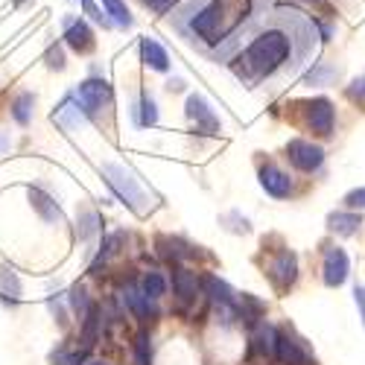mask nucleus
I'll return each instance as SVG.
<instances>
[{
	"mask_svg": "<svg viewBox=\"0 0 365 365\" xmlns=\"http://www.w3.org/2000/svg\"><path fill=\"white\" fill-rule=\"evenodd\" d=\"M292 33H287L284 26H269L263 33H257L246 50H242L234 62L231 71L249 85H257L263 79H269L272 73H278L289 58H292Z\"/></svg>",
	"mask_w": 365,
	"mask_h": 365,
	"instance_id": "obj_1",
	"label": "nucleus"
},
{
	"mask_svg": "<svg viewBox=\"0 0 365 365\" xmlns=\"http://www.w3.org/2000/svg\"><path fill=\"white\" fill-rule=\"evenodd\" d=\"M255 12V0H207L190 18V29L205 44H220L246 24Z\"/></svg>",
	"mask_w": 365,
	"mask_h": 365,
	"instance_id": "obj_2",
	"label": "nucleus"
},
{
	"mask_svg": "<svg viewBox=\"0 0 365 365\" xmlns=\"http://www.w3.org/2000/svg\"><path fill=\"white\" fill-rule=\"evenodd\" d=\"M103 175H106V185L114 190V196L120 202H126L132 210L143 214V210H146V190L140 187V178L129 167L103 164Z\"/></svg>",
	"mask_w": 365,
	"mask_h": 365,
	"instance_id": "obj_3",
	"label": "nucleus"
},
{
	"mask_svg": "<svg viewBox=\"0 0 365 365\" xmlns=\"http://www.w3.org/2000/svg\"><path fill=\"white\" fill-rule=\"evenodd\" d=\"M76 103L85 114H100L111 106V85L106 79H85L76 91Z\"/></svg>",
	"mask_w": 365,
	"mask_h": 365,
	"instance_id": "obj_4",
	"label": "nucleus"
},
{
	"mask_svg": "<svg viewBox=\"0 0 365 365\" xmlns=\"http://www.w3.org/2000/svg\"><path fill=\"white\" fill-rule=\"evenodd\" d=\"M287 158L301 173H316L324 164V149L310 140H289L287 143Z\"/></svg>",
	"mask_w": 365,
	"mask_h": 365,
	"instance_id": "obj_5",
	"label": "nucleus"
},
{
	"mask_svg": "<svg viewBox=\"0 0 365 365\" xmlns=\"http://www.w3.org/2000/svg\"><path fill=\"white\" fill-rule=\"evenodd\" d=\"M304 114H307V126H310L316 135H322V138L333 135V123H336V108H333L330 100L316 97V100H310V103H304Z\"/></svg>",
	"mask_w": 365,
	"mask_h": 365,
	"instance_id": "obj_6",
	"label": "nucleus"
},
{
	"mask_svg": "<svg viewBox=\"0 0 365 365\" xmlns=\"http://www.w3.org/2000/svg\"><path fill=\"white\" fill-rule=\"evenodd\" d=\"M322 272H324V284H327V287H342V284L348 281V272H351V260H348V255H345L339 246L327 249V252H324Z\"/></svg>",
	"mask_w": 365,
	"mask_h": 365,
	"instance_id": "obj_7",
	"label": "nucleus"
},
{
	"mask_svg": "<svg viewBox=\"0 0 365 365\" xmlns=\"http://www.w3.org/2000/svg\"><path fill=\"white\" fill-rule=\"evenodd\" d=\"M187 117L196 123V129H202L205 135H217L220 132V117L214 114V108H210L199 94L187 97Z\"/></svg>",
	"mask_w": 365,
	"mask_h": 365,
	"instance_id": "obj_8",
	"label": "nucleus"
},
{
	"mask_svg": "<svg viewBox=\"0 0 365 365\" xmlns=\"http://www.w3.org/2000/svg\"><path fill=\"white\" fill-rule=\"evenodd\" d=\"M269 278L275 281V287L289 289L295 284V278H298V260H295V255L292 252H281L275 260L269 263Z\"/></svg>",
	"mask_w": 365,
	"mask_h": 365,
	"instance_id": "obj_9",
	"label": "nucleus"
},
{
	"mask_svg": "<svg viewBox=\"0 0 365 365\" xmlns=\"http://www.w3.org/2000/svg\"><path fill=\"white\" fill-rule=\"evenodd\" d=\"M260 187L272 196V199H287L289 193H292V178L284 173V170H278V167H263L260 170Z\"/></svg>",
	"mask_w": 365,
	"mask_h": 365,
	"instance_id": "obj_10",
	"label": "nucleus"
},
{
	"mask_svg": "<svg viewBox=\"0 0 365 365\" xmlns=\"http://www.w3.org/2000/svg\"><path fill=\"white\" fill-rule=\"evenodd\" d=\"M65 41L76 53L94 50V33H91V26L82 18H65Z\"/></svg>",
	"mask_w": 365,
	"mask_h": 365,
	"instance_id": "obj_11",
	"label": "nucleus"
},
{
	"mask_svg": "<svg viewBox=\"0 0 365 365\" xmlns=\"http://www.w3.org/2000/svg\"><path fill=\"white\" fill-rule=\"evenodd\" d=\"M275 356H278L284 365H310V354L304 351V345H301L298 339H292L289 333H278Z\"/></svg>",
	"mask_w": 365,
	"mask_h": 365,
	"instance_id": "obj_12",
	"label": "nucleus"
},
{
	"mask_svg": "<svg viewBox=\"0 0 365 365\" xmlns=\"http://www.w3.org/2000/svg\"><path fill=\"white\" fill-rule=\"evenodd\" d=\"M29 205L36 207V214L47 222V225H62L65 222V217H62V207H58L44 190H38V187H29Z\"/></svg>",
	"mask_w": 365,
	"mask_h": 365,
	"instance_id": "obj_13",
	"label": "nucleus"
},
{
	"mask_svg": "<svg viewBox=\"0 0 365 365\" xmlns=\"http://www.w3.org/2000/svg\"><path fill=\"white\" fill-rule=\"evenodd\" d=\"M53 120L58 126H65V129H76L82 120H85V111H82V106L76 103V97H68L62 106L56 108V114H53Z\"/></svg>",
	"mask_w": 365,
	"mask_h": 365,
	"instance_id": "obj_14",
	"label": "nucleus"
},
{
	"mask_svg": "<svg viewBox=\"0 0 365 365\" xmlns=\"http://www.w3.org/2000/svg\"><path fill=\"white\" fill-rule=\"evenodd\" d=\"M140 58H143V65L152 68V71H167L170 68V58H167L164 47L158 41H152V38L140 41Z\"/></svg>",
	"mask_w": 365,
	"mask_h": 365,
	"instance_id": "obj_15",
	"label": "nucleus"
},
{
	"mask_svg": "<svg viewBox=\"0 0 365 365\" xmlns=\"http://www.w3.org/2000/svg\"><path fill=\"white\" fill-rule=\"evenodd\" d=\"M359 225H362V220H359V214H330L327 217V228L333 231V234H339V237H354L356 231H359Z\"/></svg>",
	"mask_w": 365,
	"mask_h": 365,
	"instance_id": "obj_16",
	"label": "nucleus"
},
{
	"mask_svg": "<svg viewBox=\"0 0 365 365\" xmlns=\"http://www.w3.org/2000/svg\"><path fill=\"white\" fill-rule=\"evenodd\" d=\"M205 292L214 298L220 307H234V289H231L225 281H220V278H214V275H207V278H205Z\"/></svg>",
	"mask_w": 365,
	"mask_h": 365,
	"instance_id": "obj_17",
	"label": "nucleus"
},
{
	"mask_svg": "<svg viewBox=\"0 0 365 365\" xmlns=\"http://www.w3.org/2000/svg\"><path fill=\"white\" fill-rule=\"evenodd\" d=\"M126 304H129V310L138 316V319H149L152 316V301L143 295V289L138 287H126Z\"/></svg>",
	"mask_w": 365,
	"mask_h": 365,
	"instance_id": "obj_18",
	"label": "nucleus"
},
{
	"mask_svg": "<svg viewBox=\"0 0 365 365\" xmlns=\"http://www.w3.org/2000/svg\"><path fill=\"white\" fill-rule=\"evenodd\" d=\"M0 295H4V298H12V304H15L18 295H21V278H18V272L9 269V266L0 269Z\"/></svg>",
	"mask_w": 365,
	"mask_h": 365,
	"instance_id": "obj_19",
	"label": "nucleus"
},
{
	"mask_svg": "<svg viewBox=\"0 0 365 365\" xmlns=\"http://www.w3.org/2000/svg\"><path fill=\"white\" fill-rule=\"evenodd\" d=\"M173 287L178 292V298H193L196 295V275H190L187 269H175L173 272Z\"/></svg>",
	"mask_w": 365,
	"mask_h": 365,
	"instance_id": "obj_20",
	"label": "nucleus"
},
{
	"mask_svg": "<svg viewBox=\"0 0 365 365\" xmlns=\"http://www.w3.org/2000/svg\"><path fill=\"white\" fill-rule=\"evenodd\" d=\"M103 6H106V18L117 26H132V15L126 9L123 0H103Z\"/></svg>",
	"mask_w": 365,
	"mask_h": 365,
	"instance_id": "obj_21",
	"label": "nucleus"
},
{
	"mask_svg": "<svg viewBox=\"0 0 365 365\" xmlns=\"http://www.w3.org/2000/svg\"><path fill=\"white\" fill-rule=\"evenodd\" d=\"M33 106H36V97L33 94H18L15 103H12V117L18 120L21 126H26L33 120Z\"/></svg>",
	"mask_w": 365,
	"mask_h": 365,
	"instance_id": "obj_22",
	"label": "nucleus"
},
{
	"mask_svg": "<svg viewBox=\"0 0 365 365\" xmlns=\"http://www.w3.org/2000/svg\"><path fill=\"white\" fill-rule=\"evenodd\" d=\"M135 117H138L140 126H155L158 123V108H155V100H152L149 94L140 97V103L135 108Z\"/></svg>",
	"mask_w": 365,
	"mask_h": 365,
	"instance_id": "obj_23",
	"label": "nucleus"
},
{
	"mask_svg": "<svg viewBox=\"0 0 365 365\" xmlns=\"http://www.w3.org/2000/svg\"><path fill=\"white\" fill-rule=\"evenodd\" d=\"M164 292H167V281L158 275V272H149V275L143 278V295L149 301H158Z\"/></svg>",
	"mask_w": 365,
	"mask_h": 365,
	"instance_id": "obj_24",
	"label": "nucleus"
},
{
	"mask_svg": "<svg viewBox=\"0 0 365 365\" xmlns=\"http://www.w3.org/2000/svg\"><path fill=\"white\" fill-rule=\"evenodd\" d=\"M336 73H339V71L333 68V65H324V62H322V65H316V68L307 73V79H304V82H307V85H327L330 79H336Z\"/></svg>",
	"mask_w": 365,
	"mask_h": 365,
	"instance_id": "obj_25",
	"label": "nucleus"
},
{
	"mask_svg": "<svg viewBox=\"0 0 365 365\" xmlns=\"http://www.w3.org/2000/svg\"><path fill=\"white\" fill-rule=\"evenodd\" d=\"M97 228H100V217L94 214V210H85V214L79 217V237L88 240L91 234H97Z\"/></svg>",
	"mask_w": 365,
	"mask_h": 365,
	"instance_id": "obj_26",
	"label": "nucleus"
},
{
	"mask_svg": "<svg viewBox=\"0 0 365 365\" xmlns=\"http://www.w3.org/2000/svg\"><path fill=\"white\" fill-rule=\"evenodd\" d=\"M71 307H73V313H76L79 319L88 316L91 307H88V298H85V289H82V287H73V289H71Z\"/></svg>",
	"mask_w": 365,
	"mask_h": 365,
	"instance_id": "obj_27",
	"label": "nucleus"
},
{
	"mask_svg": "<svg viewBox=\"0 0 365 365\" xmlns=\"http://www.w3.org/2000/svg\"><path fill=\"white\" fill-rule=\"evenodd\" d=\"M135 359H138V365H149V359H152V348H149L146 333H140L138 342H135Z\"/></svg>",
	"mask_w": 365,
	"mask_h": 365,
	"instance_id": "obj_28",
	"label": "nucleus"
},
{
	"mask_svg": "<svg viewBox=\"0 0 365 365\" xmlns=\"http://www.w3.org/2000/svg\"><path fill=\"white\" fill-rule=\"evenodd\" d=\"M348 97H351L354 103H359V106H365V73H362L359 79H354V85L348 88Z\"/></svg>",
	"mask_w": 365,
	"mask_h": 365,
	"instance_id": "obj_29",
	"label": "nucleus"
},
{
	"mask_svg": "<svg viewBox=\"0 0 365 365\" xmlns=\"http://www.w3.org/2000/svg\"><path fill=\"white\" fill-rule=\"evenodd\" d=\"M345 205L348 207H359V210H365V187H359V190H351L348 196H345Z\"/></svg>",
	"mask_w": 365,
	"mask_h": 365,
	"instance_id": "obj_30",
	"label": "nucleus"
},
{
	"mask_svg": "<svg viewBox=\"0 0 365 365\" xmlns=\"http://www.w3.org/2000/svg\"><path fill=\"white\" fill-rule=\"evenodd\" d=\"M47 65L56 68V71H62V68H65V56H62V50H58V47H50V50H47Z\"/></svg>",
	"mask_w": 365,
	"mask_h": 365,
	"instance_id": "obj_31",
	"label": "nucleus"
},
{
	"mask_svg": "<svg viewBox=\"0 0 365 365\" xmlns=\"http://www.w3.org/2000/svg\"><path fill=\"white\" fill-rule=\"evenodd\" d=\"M354 301H356L359 319H362V324H365V287H356V289H354Z\"/></svg>",
	"mask_w": 365,
	"mask_h": 365,
	"instance_id": "obj_32",
	"label": "nucleus"
},
{
	"mask_svg": "<svg viewBox=\"0 0 365 365\" xmlns=\"http://www.w3.org/2000/svg\"><path fill=\"white\" fill-rule=\"evenodd\" d=\"M143 4H149L152 9H158V12H164L170 4H173V0H143Z\"/></svg>",
	"mask_w": 365,
	"mask_h": 365,
	"instance_id": "obj_33",
	"label": "nucleus"
},
{
	"mask_svg": "<svg viewBox=\"0 0 365 365\" xmlns=\"http://www.w3.org/2000/svg\"><path fill=\"white\" fill-rule=\"evenodd\" d=\"M9 149V138L4 135V132H0V152H6Z\"/></svg>",
	"mask_w": 365,
	"mask_h": 365,
	"instance_id": "obj_34",
	"label": "nucleus"
},
{
	"mask_svg": "<svg viewBox=\"0 0 365 365\" xmlns=\"http://www.w3.org/2000/svg\"><path fill=\"white\" fill-rule=\"evenodd\" d=\"M88 365H106V362H88Z\"/></svg>",
	"mask_w": 365,
	"mask_h": 365,
	"instance_id": "obj_35",
	"label": "nucleus"
}]
</instances>
